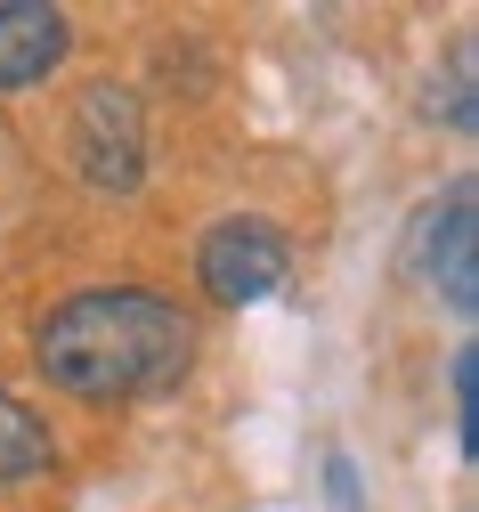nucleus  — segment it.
Instances as JSON below:
<instances>
[{
    "label": "nucleus",
    "mask_w": 479,
    "mask_h": 512,
    "mask_svg": "<svg viewBox=\"0 0 479 512\" xmlns=\"http://www.w3.org/2000/svg\"><path fill=\"white\" fill-rule=\"evenodd\" d=\"M471 366H479V358L463 350V358H455V431H463V447H471V382H479Z\"/></svg>",
    "instance_id": "0eeeda50"
},
{
    "label": "nucleus",
    "mask_w": 479,
    "mask_h": 512,
    "mask_svg": "<svg viewBox=\"0 0 479 512\" xmlns=\"http://www.w3.org/2000/svg\"><path fill=\"white\" fill-rule=\"evenodd\" d=\"M65 41H74L65 9H49V0H0V90H25L41 74H57Z\"/></svg>",
    "instance_id": "39448f33"
},
{
    "label": "nucleus",
    "mask_w": 479,
    "mask_h": 512,
    "mask_svg": "<svg viewBox=\"0 0 479 512\" xmlns=\"http://www.w3.org/2000/svg\"><path fill=\"white\" fill-rule=\"evenodd\" d=\"M74 171L98 187V196H130L147 179V122H139V98L130 90H90L74 106Z\"/></svg>",
    "instance_id": "f03ea898"
},
{
    "label": "nucleus",
    "mask_w": 479,
    "mask_h": 512,
    "mask_svg": "<svg viewBox=\"0 0 479 512\" xmlns=\"http://www.w3.org/2000/svg\"><path fill=\"white\" fill-rule=\"evenodd\" d=\"M471 212H479V187L455 179L447 204L423 220V228H439V236H423V269H431V285H439V301H447L455 317L479 309V236H471Z\"/></svg>",
    "instance_id": "20e7f679"
},
{
    "label": "nucleus",
    "mask_w": 479,
    "mask_h": 512,
    "mask_svg": "<svg viewBox=\"0 0 479 512\" xmlns=\"http://www.w3.org/2000/svg\"><path fill=\"white\" fill-rule=\"evenodd\" d=\"M285 236H277V220H220L212 236H203V252H195V277H203V293H212L220 309H244V301H268L285 285Z\"/></svg>",
    "instance_id": "7ed1b4c3"
},
{
    "label": "nucleus",
    "mask_w": 479,
    "mask_h": 512,
    "mask_svg": "<svg viewBox=\"0 0 479 512\" xmlns=\"http://www.w3.org/2000/svg\"><path fill=\"white\" fill-rule=\"evenodd\" d=\"M33 350H41V374L65 399L114 407V399L171 391L195 358V334H187L179 301H163L147 285H90V293L49 309Z\"/></svg>",
    "instance_id": "f257e3e1"
},
{
    "label": "nucleus",
    "mask_w": 479,
    "mask_h": 512,
    "mask_svg": "<svg viewBox=\"0 0 479 512\" xmlns=\"http://www.w3.org/2000/svg\"><path fill=\"white\" fill-rule=\"evenodd\" d=\"M33 472H49V423H41L25 399L0 391V488H9V480H33Z\"/></svg>",
    "instance_id": "423d86ee"
}]
</instances>
